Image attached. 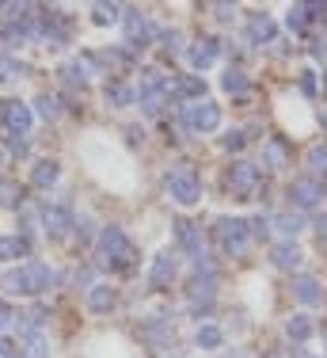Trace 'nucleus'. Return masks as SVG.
<instances>
[{
  "label": "nucleus",
  "mask_w": 327,
  "mask_h": 358,
  "mask_svg": "<svg viewBox=\"0 0 327 358\" xmlns=\"http://www.w3.org/2000/svg\"><path fill=\"white\" fill-rule=\"evenodd\" d=\"M4 286L12 289V294H20V297H42L46 289L57 286V271L50 267V263H42V259H27V263H20V267L8 271Z\"/></svg>",
  "instance_id": "f03ea898"
},
{
  "label": "nucleus",
  "mask_w": 327,
  "mask_h": 358,
  "mask_svg": "<svg viewBox=\"0 0 327 358\" xmlns=\"http://www.w3.org/2000/svg\"><path fill=\"white\" fill-rule=\"evenodd\" d=\"M122 27H126V46H133V50H145L160 35V27L152 23V15L137 12V8H126L122 12Z\"/></svg>",
  "instance_id": "0eeeda50"
},
{
  "label": "nucleus",
  "mask_w": 327,
  "mask_h": 358,
  "mask_svg": "<svg viewBox=\"0 0 327 358\" xmlns=\"http://www.w3.org/2000/svg\"><path fill=\"white\" fill-rule=\"evenodd\" d=\"M274 38H278V23H274L270 15L266 12L247 15V42H252V46H274Z\"/></svg>",
  "instance_id": "dca6fc26"
},
{
  "label": "nucleus",
  "mask_w": 327,
  "mask_h": 358,
  "mask_svg": "<svg viewBox=\"0 0 327 358\" xmlns=\"http://www.w3.org/2000/svg\"><path fill=\"white\" fill-rule=\"evenodd\" d=\"M297 84H300V92H305L308 99L316 96V73H312V69H305V73H300V80H297Z\"/></svg>",
  "instance_id": "a19ab883"
},
{
  "label": "nucleus",
  "mask_w": 327,
  "mask_h": 358,
  "mask_svg": "<svg viewBox=\"0 0 327 358\" xmlns=\"http://www.w3.org/2000/svg\"><path fill=\"white\" fill-rule=\"evenodd\" d=\"M0 206H12V210L23 206V187L15 179H0Z\"/></svg>",
  "instance_id": "72a5a7b5"
},
{
  "label": "nucleus",
  "mask_w": 327,
  "mask_h": 358,
  "mask_svg": "<svg viewBox=\"0 0 327 358\" xmlns=\"http://www.w3.org/2000/svg\"><path fill=\"white\" fill-rule=\"evenodd\" d=\"M12 324H15V309L0 297V336H4V328H12Z\"/></svg>",
  "instance_id": "ea45409f"
},
{
  "label": "nucleus",
  "mask_w": 327,
  "mask_h": 358,
  "mask_svg": "<svg viewBox=\"0 0 327 358\" xmlns=\"http://www.w3.org/2000/svg\"><path fill=\"white\" fill-rule=\"evenodd\" d=\"M194 339H198V347H202V351H217V347L225 343V331H221L217 324H202Z\"/></svg>",
  "instance_id": "7c9ffc66"
},
{
  "label": "nucleus",
  "mask_w": 327,
  "mask_h": 358,
  "mask_svg": "<svg viewBox=\"0 0 327 358\" xmlns=\"http://www.w3.org/2000/svg\"><path fill=\"white\" fill-rule=\"evenodd\" d=\"M103 96H107L110 107H133V103H137V92L130 88V84H122V80H107Z\"/></svg>",
  "instance_id": "b1692460"
},
{
  "label": "nucleus",
  "mask_w": 327,
  "mask_h": 358,
  "mask_svg": "<svg viewBox=\"0 0 327 358\" xmlns=\"http://www.w3.org/2000/svg\"><path fill=\"white\" fill-rule=\"evenodd\" d=\"M270 229L282 236V241H297V233L305 229V214H297V210H286V214L270 217Z\"/></svg>",
  "instance_id": "5701e85b"
},
{
  "label": "nucleus",
  "mask_w": 327,
  "mask_h": 358,
  "mask_svg": "<svg viewBox=\"0 0 327 358\" xmlns=\"http://www.w3.org/2000/svg\"><path fill=\"white\" fill-rule=\"evenodd\" d=\"M293 297H297L300 305H308V309H320L324 297H327V289H324V282H320L316 275L297 271V275H293Z\"/></svg>",
  "instance_id": "2eb2a0df"
},
{
  "label": "nucleus",
  "mask_w": 327,
  "mask_h": 358,
  "mask_svg": "<svg viewBox=\"0 0 327 358\" xmlns=\"http://www.w3.org/2000/svg\"><path fill=\"white\" fill-rule=\"evenodd\" d=\"M92 267L96 271H133L137 267V248H133L130 236H126V229H118V225L99 229Z\"/></svg>",
  "instance_id": "f257e3e1"
},
{
  "label": "nucleus",
  "mask_w": 327,
  "mask_h": 358,
  "mask_svg": "<svg viewBox=\"0 0 327 358\" xmlns=\"http://www.w3.org/2000/svg\"><path fill=\"white\" fill-rule=\"evenodd\" d=\"M213 12H217V20H232L236 8H232V4H213Z\"/></svg>",
  "instance_id": "a18cd8bd"
},
{
  "label": "nucleus",
  "mask_w": 327,
  "mask_h": 358,
  "mask_svg": "<svg viewBox=\"0 0 327 358\" xmlns=\"http://www.w3.org/2000/svg\"><path fill=\"white\" fill-rule=\"evenodd\" d=\"M221 88H225L228 96H247V92H252V80H247V73L240 69V65H232V69H225V76H221Z\"/></svg>",
  "instance_id": "a878e982"
},
{
  "label": "nucleus",
  "mask_w": 327,
  "mask_h": 358,
  "mask_svg": "<svg viewBox=\"0 0 327 358\" xmlns=\"http://www.w3.org/2000/svg\"><path fill=\"white\" fill-rule=\"evenodd\" d=\"M312 57H316V65H324V69H327V38L312 42Z\"/></svg>",
  "instance_id": "37998d69"
},
{
  "label": "nucleus",
  "mask_w": 327,
  "mask_h": 358,
  "mask_svg": "<svg viewBox=\"0 0 327 358\" xmlns=\"http://www.w3.org/2000/svg\"><path fill=\"white\" fill-rule=\"evenodd\" d=\"M179 118L191 134H213L221 126V107L213 99H198V103H183L179 107Z\"/></svg>",
  "instance_id": "39448f33"
},
{
  "label": "nucleus",
  "mask_w": 327,
  "mask_h": 358,
  "mask_svg": "<svg viewBox=\"0 0 327 358\" xmlns=\"http://www.w3.org/2000/svg\"><path fill=\"white\" fill-rule=\"evenodd\" d=\"M217 57H221V42L213 38V35H202V38H194L191 46H187V62H191L198 73L213 69V65H217Z\"/></svg>",
  "instance_id": "f8f14e48"
},
{
  "label": "nucleus",
  "mask_w": 327,
  "mask_h": 358,
  "mask_svg": "<svg viewBox=\"0 0 327 358\" xmlns=\"http://www.w3.org/2000/svg\"><path fill=\"white\" fill-rule=\"evenodd\" d=\"M34 115H38V118H46V122H57V118H61V99H57V96H50V92H42V96L38 99H34Z\"/></svg>",
  "instance_id": "c756f323"
},
{
  "label": "nucleus",
  "mask_w": 327,
  "mask_h": 358,
  "mask_svg": "<svg viewBox=\"0 0 327 358\" xmlns=\"http://www.w3.org/2000/svg\"><path fill=\"white\" fill-rule=\"evenodd\" d=\"M115 305H118V294H115L107 282H96V286L88 289V309L96 313V317H107Z\"/></svg>",
  "instance_id": "412c9836"
},
{
  "label": "nucleus",
  "mask_w": 327,
  "mask_h": 358,
  "mask_svg": "<svg viewBox=\"0 0 327 358\" xmlns=\"http://www.w3.org/2000/svg\"><path fill=\"white\" fill-rule=\"evenodd\" d=\"M300 259H305V252H300L297 241H278V244L270 248V263H274L278 271H297Z\"/></svg>",
  "instance_id": "a211bd4d"
},
{
  "label": "nucleus",
  "mask_w": 327,
  "mask_h": 358,
  "mask_svg": "<svg viewBox=\"0 0 327 358\" xmlns=\"http://www.w3.org/2000/svg\"><path fill=\"white\" fill-rule=\"evenodd\" d=\"M324 92H327V73H324Z\"/></svg>",
  "instance_id": "8fccbe9b"
},
{
  "label": "nucleus",
  "mask_w": 327,
  "mask_h": 358,
  "mask_svg": "<svg viewBox=\"0 0 327 358\" xmlns=\"http://www.w3.org/2000/svg\"><path fill=\"white\" fill-rule=\"evenodd\" d=\"M4 145H8V152H12V157H20V160H27V157H31V141H27V134H8Z\"/></svg>",
  "instance_id": "e433bc0d"
},
{
  "label": "nucleus",
  "mask_w": 327,
  "mask_h": 358,
  "mask_svg": "<svg viewBox=\"0 0 327 358\" xmlns=\"http://www.w3.org/2000/svg\"><path fill=\"white\" fill-rule=\"evenodd\" d=\"M31 69L20 62V57H12V54H0V84H15V80H23Z\"/></svg>",
  "instance_id": "c85d7f7f"
},
{
  "label": "nucleus",
  "mask_w": 327,
  "mask_h": 358,
  "mask_svg": "<svg viewBox=\"0 0 327 358\" xmlns=\"http://www.w3.org/2000/svg\"><path fill=\"white\" fill-rule=\"evenodd\" d=\"M141 336L149 339L152 347H160V343H168L175 331H171V320H164V317H152V320H145L141 324Z\"/></svg>",
  "instance_id": "393cba45"
},
{
  "label": "nucleus",
  "mask_w": 327,
  "mask_h": 358,
  "mask_svg": "<svg viewBox=\"0 0 327 358\" xmlns=\"http://www.w3.org/2000/svg\"><path fill=\"white\" fill-rule=\"evenodd\" d=\"M0 122L8 126V134H27L34 122V110L23 103V99H4L0 103Z\"/></svg>",
  "instance_id": "ddd939ff"
},
{
  "label": "nucleus",
  "mask_w": 327,
  "mask_h": 358,
  "mask_svg": "<svg viewBox=\"0 0 327 358\" xmlns=\"http://www.w3.org/2000/svg\"><path fill=\"white\" fill-rule=\"evenodd\" d=\"M228 358H244V355H228Z\"/></svg>",
  "instance_id": "3c124183"
},
{
  "label": "nucleus",
  "mask_w": 327,
  "mask_h": 358,
  "mask_svg": "<svg viewBox=\"0 0 327 358\" xmlns=\"http://www.w3.org/2000/svg\"><path fill=\"white\" fill-rule=\"evenodd\" d=\"M293 358H316V355H308L305 347H297V351H293Z\"/></svg>",
  "instance_id": "de8ad7c7"
},
{
  "label": "nucleus",
  "mask_w": 327,
  "mask_h": 358,
  "mask_svg": "<svg viewBox=\"0 0 327 358\" xmlns=\"http://www.w3.org/2000/svg\"><path fill=\"white\" fill-rule=\"evenodd\" d=\"M31 241L27 236H20V233H12V236H0V263H27L31 259Z\"/></svg>",
  "instance_id": "aec40b11"
},
{
  "label": "nucleus",
  "mask_w": 327,
  "mask_h": 358,
  "mask_svg": "<svg viewBox=\"0 0 327 358\" xmlns=\"http://www.w3.org/2000/svg\"><path fill=\"white\" fill-rule=\"evenodd\" d=\"M0 358H20V347L12 336H0Z\"/></svg>",
  "instance_id": "79ce46f5"
},
{
  "label": "nucleus",
  "mask_w": 327,
  "mask_h": 358,
  "mask_svg": "<svg viewBox=\"0 0 327 358\" xmlns=\"http://www.w3.org/2000/svg\"><path fill=\"white\" fill-rule=\"evenodd\" d=\"M15 324H20V339H15L20 358H50V339H46V331L23 324V317H15Z\"/></svg>",
  "instance_id": "9d476101"
},
{
  "label": "nucleus",
  "mask_w": 327,
  "mask_h": 358,
  "mask_svg": "<svg viewBox=\"0 0 327 358\" xmlns=\"http://www.w3.org/2000/svg\"><path fill=\"white\" fill-rule=\"evenodd\" d=\"M179 278V252H160L149 267V282L152 289H171V282Z\"/></svg>",
  "instance_id": "4468645a"
},
{
  "label": "nucleus",
  "mask_w": 327,
  "mask_h": 358,
  "mask_svg": "<svg viewBox=\"0 0 327 358\" xmlns=\"http://www.w3.org/2000/svg\"><path fill=\"white\" fill-rule=\"evenodd\" d=\"M38 221H42V233L50 236V241H65L68 233H73V206L68 202H42V210H38Z\"/></svg>",
  "instance_id": "423d86ee"
},
{
  "label": "nucleus",
  "mask_w": 327,
  "mask_h": 358,
  "mask_svg": "<svg viewBox=\"0 0 327 358\" xmlns=\"http://www.w3.org/2000/svg\"><path fill=\"white\" fill-rule=\"evenodd\" d=\"M73 233H76V244H80V248H88V244H96V236H99L96 229H92V217H84V214L73 221Z\"/></svg>",
  "instance_id": "f704fd0d"
},
{
  "label": "nucleus",
  "mask_w": 327,
  "mask_h": 358,
  "mask_svg": "<svg viewBox=\"0 0 327 358\" xmlns=\"http://www.w3.org/2000/svg\"><path fill=\"white\" fill-rule=\"evenodd\" d=\"M305 168L312 179H327V145L324 141H316L312 149L305 152Z\"/></svg>",
  "instance_id": "bb28decb"
},
{
  "label": "nucleus",
  "mask_w": 327,
  "mask_h": 358,
  "mask_svg": "<svg viewBox=\"0 0 327 358\" xmlns=\"http://www.w3.org/2000/svg\"><path fill=\"white\" fill-rule=\"evenodd\" d=\"M316 233H320V241H327V214L316 217Z\"/></svg>",
  "instance_id": "49530a36"
},
{
  "label": "nucleus",
  "mask_w": 327,
  "mask_h": 358,
  "mask_svg": "<svg viewBox=\"0 0 327 358\" xmlns=\"http://www.w3.org/2000/svg\"><path fill=\"white\" fill-rule=\"evenodd\" d=\"M308 20H312V15L305 12V4H297V8H289V12H286V27L293 31V35H305V31H308Z\"/></svg>",
  "instance_id": "c9c22d12"
},
{
  "label": "nucleus",
  "mask_w": 327,
  "mask_h": 358,
  "mask_svg": "<svg viewBox=\"0 0 327 358\" xmlns=\"http://www.w3.org/2000/svg\"><path fill=\"white\" fill-rule=\"evenodd\" d=\"M126 138H130V145H141L145 141V130H141V126H126Z\"/></svg>",
  "instance_id": "c03bdc74"
},
{
  "label": "nucleus",
  "mask_w": 327,
  "mask_h": 358,
  "mask_svg": "<svg viewBox=\"0 0 327 358\" xmlns=\"http://www.w3.org/2000/svg\"><path fill=\"white\" fill-rule=\"evenodd\" d=\"M213 236H217L221 252H225L228 259H244L247 248H252V233H247L244 217H217L213 221Z\"/></svg>",
  "instance_id": "7ed1b4c3"
},
{
  "label": "nucleus",
  "mask_w": 327,
  "mask_h": 358,
  "mask_svg": "<svg viewBox=\"0 0 327 358\" xmlns=\"http://www.w3.org/2000/svg\"><path fill=\"white\" fill-rule=\"evenodd\" d=\"M57 179H61V164H57V160H38V164L31 168V187L34 191H50Z\"/></svg>",
  "instance_id": "4be33fe9"
},
{
  "label": "nucleus",
  "mask_w": 327,
  "mask_h": 358,
  "mask_svg": "<svg viewBox=\"0 0 327 358\" xmlns=\"http://www.w3.org/2000/svg\"><path fill=\"white\" fill-rule=\"evenodd\" d=\"M157 42H160L164 54H187V46H183V31H179V27H164L160 35H157Z\"/></svg>",
  "instance_id": "2f4dec72"
},
{
  "label": "nucleus",
  "mask_w": 327,
  "mask_h": 358,
  "mask_svg": "<svg viewBox=\"0 0 327 358\" xmlns=\"http://www.w3.org/2000/svg\"><path fill=\"white\" fill-rule=\"evenodd\" d=\"M225 179H228L232 194H240V199H255V194H259V183H263V168L252 164V160H232Z\"/></svg>",
  "instance_id": "6e6552de"
},
{
  "label": "nucleus",
  "mask_w": 327,
  "mask_h": 358,
  "mask_svg": "<svg viewBox=\"0 0 327 358\" xmlns=\"http://www.w3.org/2000/svg\"><path fill=\"white\" fill-rule=\"evenodd\" d=\"M217 301V275H194L187 282V305L194 313H210Z\"/></svg>",
  "instance_id": "1a4fd4ad"
},
{
  "label": "nucleus",
  "mask_w": 327,
  "mask_h": 358,
  "mask_svg": "<svg viewBox=\"0 0 327 358\" xmlns=\"http://www.w3.org/2000/svg\"><path fill=\"white\" fill-rule=\"evenodd\" d=\"M122 12H126V8H118V4H92V23H99V27H110V23L122 20Z\"/></svg>",
  "instance_id": "473e14b6"
},
{
  "label": "nucleus",
  "mask_w": 327,
  "mask_h": 358,
  "mask_svg": "<svg viewBox=\"0 0 327 358\" xmlns=\"http://www.w3.org/2000/svg\"><path fill=\"white\" fill-rule=\"evenodd\" d=\"M320 122H324V134H327V110H324V115H320Z\"/></svg>",
  "instance_id": "09e8293b"
},
{
  "label": "nucleus",
  "mask_w": 327,
  "mask_h": 358,
  "mask_svg": "<svg viewBox=\"0 0 327 358\" xmlns=\"http://www.w3.org/2000/svg\"><path fill=\"white\" fill-rule=\"evenodd\" d=\"M164 187H168L171 202H179V206H198L202 202V179H198L194 164H175L164 179Z\"/></svg>",
  "instance_id": "20e7f679"
},
{
  "label": "nucleus",
  "mask_w": 327,
  "mask_h": 358,
  "mask_svg": "<svg viewBox=\"0 0 327 358\" xmlns=\"http://www.w3.org/2000/svg\"><path fill=\"white\" fill-rule=\"evenodd\" d=\"M175 241H179V248H183L191 259H198V255H205L202 248V229L194 225V221H187V217H175Z\"/></svg>",
  "instance_id": "f3484780"
},
{
  "label": "nucleus",
  "mask_w": 327,
  "mask_h": 358,
  "mask_svg": "<svg viewBox=\"0 0 327 358\" xmlns=\"http://www.w3.org/2000/svg\"><path fill=\"white\" fill-rule=\"evenodd\" d=\"M247 233H252V241H266V236H270V217L255 214L252 221H247Z\"/></svg>",
  "instance_id": "4c0bfd02"
},
{
  "label": "nucleus",
  "mask_w": 327,
  "mask_h": 358,
  "mask_svg": "<svg viewBox=\"0 0 327 358\" xmlns=\"http://www.w3.org/2000/svg\"><path fill=\"white\" fill-rule=\"evenodd\" d=\"M286 194H289V202H293L297 214H305V210H312V206H320V202H324V194H320V179H312V176L293 179Z\"/></svg>",
  "instance_id": "9b49d317"
},
{
  "label": "nucleus",
  "mask_w": 327,
  "mask_h": 358,
  "mask_svg": "<svg viewBox=\"0 0 327 358\" xmlns=\"http://www.w3.org/2000/svg\"><path fill=\"white\" fill-rule=\"evenodd\" d=\"M244 145H247L244 130H228L225 138H221V149H225V152H240V149H244Z\"/></svg>",
  "instance_id": "58836bf2"
},
{
  "label": "nucleus",
  "mask_w": 327,
  "mask_h": 358,
  "mask_svg": "<svg viewBox=\"0 0 327 358\" xmlns=\"http://www.w3.org/2000/svg\"><path fill=\"white\" fill-rule=\"evenodd\" d=\"M289 160H293V152H289V145L282 141V138L263 141V164L270 168V172H286V168H289Z\"/></svg>",
  "instance_id": "6ab92c4d"
},
{
  "label": "nucleus",
  "mask_w": 327,
  "mask_h": 358,
  "mask_svg": "<svg viewBox=\"0 0 327 358\" xmlns=\"http://www.w3.org/2000/svg\"><path fill=\"white\" fill-rule=\"evenodd\" d=\"M312 331H316V324L308 320L305 313H297V317L286 320V336L293 339V343H308V339H312Z\"/></svg>",
  "instance_id": "cd10ccee"
}]
</instances>
